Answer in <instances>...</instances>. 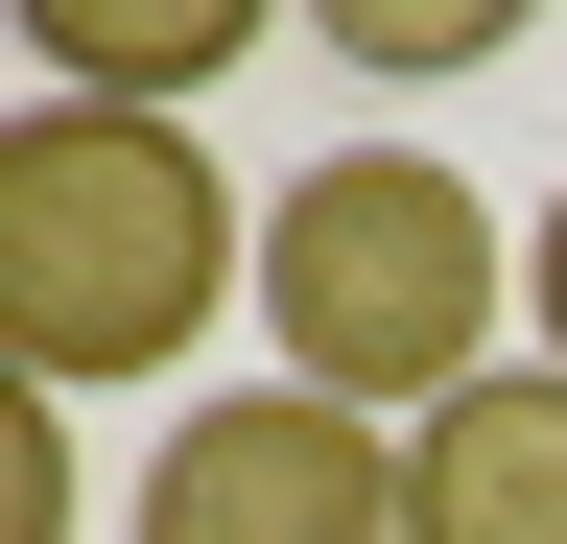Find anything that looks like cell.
Segmentation results:
<instances>
[{
  "instance_id": "cell-6",
  "label": "cell",
  "mask_w": 567,
  "mask_h": 544,
  "mask_svg": "<svg viewBox=\"0 0 567 544\" xmlns=\"http://www.w3.org/2000/svg\"><path fill=\"white\" fill-rule=\"evenodd\" d=\"M331 48H354V72H473L496 0H331Z\"/></svg>"
},
{
  "instance_id": "cell-5",
  "label": "cell",
  "mask_w": 567,
  "mask_h": 544,
  "mask_svg": "<svg viewBox=\"0 0 567 544\" xmlns=\"http://www.w3.org/2000/svg\"><path fill=\"white\" fill-rule=\"evenodd\" d=\"M237 48H260L237 0H48V95H95V119H189Z\"/></svg>"
},
{
  "instance_id": "cell-3",
  "label": "cell",
  "mask_w": 567,
  "mask_h": 544,
  "mask_svg": "<svg viewBox=\"0 0 567 544\" xmlns=\"http://www.w3.org/2000/svg\"><path fill=\"white\" fill-rule=\"evenodd\" d=\"M118 544H402V450L354 402H308V379H237V402H189L142 450Z\"/></svg>"
},
{
  "instance_id": "cell-2",
  "label": "cell",
  "mask_w": 567,
  "mask_h": 544,
  "mask_svg": "<svg viewBox=\"0 0 567 544\" xmlns=\"http://www.w3.org/2000/svg\"><path fill=\"white\" fill-rule=\"evenodd\" d=\"M496 308H520V237L473 214V166H425V143H331V166H284L260 189V331H284V379L354 402V427H425V402H473L496 379Z\"/></svg>"
},
{
  "instance_id": "cell-7",
  "label": "cell",
  "mask_w": 567,
  "mask_h": 544,
  "mask_svg": "<svg viewBox=\"0 0 567 544\" xmlns=\"http://www.w3.org/2000/svg\"><path fill=\"white\" fill-rule=\"evenodd\" d=\"M95 521V473H71V402H24V544H71Z\"/></svg>"
},
{
  "instance_id": "cell-1",
  "label": "cell",
  "mask_w": 567,
  "mask_h": 544,
  "mask_svg": "<svg viewBox=\"0 0 567 544\" xmlns=\"http://www.w3.org/2000/svg\"><path fill=\"white\" fill-rule=\"evenodd\" d=\"M260 285L237 189H213L189 119H95L48 95L24 143H0V356L24 402H95V379H189V331Z\"/></svg>"
},
{
  "instance_id": "cell-4",
  "label": "cell",
  "mask_w": 567,
  "mask_h": 544,
  "mask_svg": "<svg viewBox=\"0 0 567 544\" xmlns=\"http://www.w3.org/2000/svg\"><path fill=\"white\" fill-rule=\"evenodd\" d=\"M402 544H567V379H473L402 427Z\"/></svg>"
},
{
  "instance_id": "cell-8",
  "label": "cell",
  "mask_w": 567,
  "mask_h": 544,
  "mask_svg": "<svg viewBox=\"0 0 567 544\" xmlns=\"http://www.w3.org/2000/svg\"><path fill=\"white\" fill-rule=\"evenodd\" d=\"M520 308H544V379H567V189H544V237H520Z\"/></svg>"
}]
</instances>
